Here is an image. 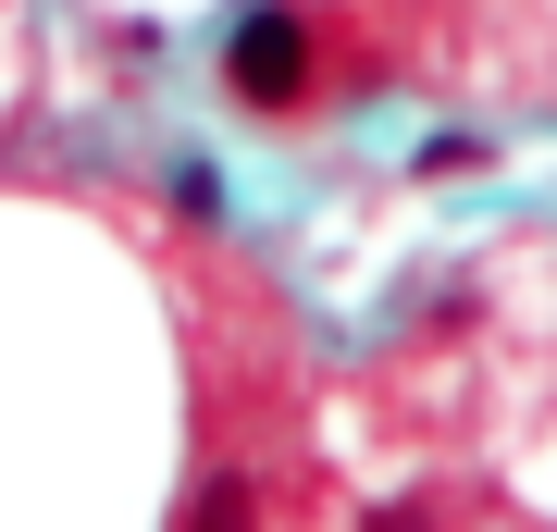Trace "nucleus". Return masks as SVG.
<instances>
[{
    "label": "nucleus",
    "mask_w": 557,
    "mask_h": 532,
    "mask_svg": "<svg viewBox=\"0 0 557 532\" xmlns=\"http://www.w3.org/2000/svg\"><path fill=\"white\" fill-rule=\"evenodd\" d=\"M186 532H260V483L248 471H211L199 508H186Z\"/></svg>",
    "instance_id": "nucleus-2"
},
{
    "label": "nucleus",
    "mask_w": 557,
    "mask_h": 532,
    "mask_svg": "<svg viewBox=\"0 0 557 532\" xmlns=\"http://www.w3.org/2000/svg\"><path fill=\"white\" fill-rule=\"evenodd\" d=\"M223 87L260 99V112H285V99L310 87V25L298 13H248L236 38H223Z\"/></svg>",
    "instance_id": "nucleus-1"
},
{
    "label": "nucleus",
    "mask_w": 557,
    "mask_h": 532,
    "mask_svg": "<svg viewBox=\"0 0 557 532\" xmlns=\"http://www.w3.org/2000/svg\"><path fill=\"white\" fill-rule=\"evenodd\" d=\"M372 532H434V520H421V508H384V520H372Z\"/></svg>",
    "instance_id": "nucleus-3"
}]
</instances>
